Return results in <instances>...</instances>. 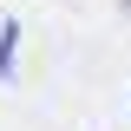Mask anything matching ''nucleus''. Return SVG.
<instances>
[{
  "mask_svg": "<svg viewBox=\"0 0 131 131\" xmlns=\"http://www.w3.org/2000/svg\"><path fill=\"white\" fill-rule=\"evenodd\" d=\"M13 46H20V26H0V79L13 72Z\"/></svg>",
  "mask_w": 131,
  "mask_h": 131,
  "instance_id": "nucleus-1",
  "label": "nucleus"
}]
</instances>
